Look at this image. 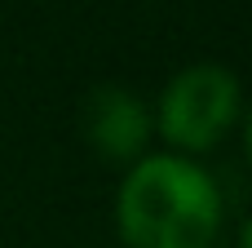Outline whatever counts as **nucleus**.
I'll return each mask as SVG.
<instances>
[{
    "label": "nucleus",
    "mask_w": 252,
    "mask_h": 248,
    "mask_svg": "<svg viewBox=\"0 0 252 248\" xmlns=\"http://www.w3.org/2000/svg\"><path fill=\"white\" fill-rule=\"evenodd\" d=\"M221 213L217 177L173 151H146L115 191V231L124 248H213Z\"/></svg>",
    "instance_id": "nucleus-1"
},
{
    "label": "nucleus",
    "mask_w": 252,
    "mask_h": 248,
    "mask_svg": "<svg viewBox=\"0 0 252 248\" xmlns=\"http://www.w3.org/2000/svg\"><path fill=\"white\" fill-rule=\"evenodd\" d=\"M239 111H244V89L235 71L221 62H195L164 84L151 111V124L173 155L199 160L230 138V129L239 124Z\"/></svg>",
    "instance_id": "nucleus-2"
},
{
    "label": "nucleus",
    "mask_w": 252,
    "mask_h": 248,
    "mask_svg": "<svg viewBox=\"0 0 252 248\" xmlns=\"http://www.w3.org/2000/svg\"><path fill=\"white\" fill-rule=\"evenodd\" d=\"M80 124H84V142L93 146V155L106 164H124V169L146 155L151 133H155L151 106L124 84H97L84 98Z\"/></svg>",
    "instance_id": "nucleus-3"
},
{
    "label": "nucleus",
    "mask_w": 252,
    "mask_h": 248,
    "mask_svg": "<svg viewBox=\"0 0 252 248\" xmlns=\"http://www.w3.org/2000/svg\"><path fill=\"white\" fill-rule=\"evenodd\" d=\"M213 248H221V244H213Z\"/></svg>",
    "instance_id": "nucleus-4"
}]
</instances>
